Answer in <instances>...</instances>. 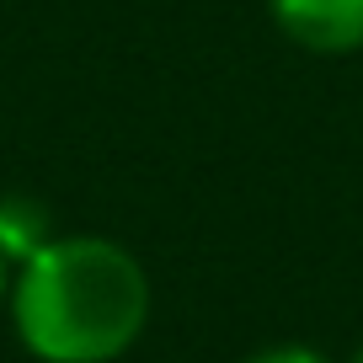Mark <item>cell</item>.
Listing matches in <instances>:
<instances>
[{"label":"cell","mask_w":363,"mask_h":363,"mask_svg":"<svg viewBox=\"0 0 363 363\" xmlns=\"http://www.w3.org/2000/svg\"><path fill=\"white\" fill-rule=\"evenodd\" d=\"M48 240H54V219H48V208L38 198H27V193L0 198V257L11 262V267L38 257Z\"/></svg>","instance_id":"cell-3"},{"label":"cell","mask_w":363,"mask_h":363,"mask_svg":"<svg viewBox=\"0 0 363 363\" xmlns=\"http://www.w3.org/2000/svg\"><path fill=\"white\" fill-rule=\"evenodd\" d=\"M352 363H363V347H358V358H352Z\"/></svg>","instance_id":"cell-6"},{"label":"cell","mask_w":363,"mask_h":363,"mask_svg":"<svg viewBox=\"0 0 363 363\" xmlns=\"http://www.w3.org/2000/svg\"><path fill=\"white\" fill-rule=\"evenodd\" d=\"M11 320L43 363H113L150 320V278L118 240L54 235L16 267Z\"/></svg>","instance_id":"cell-1"},{"label":"cell","mask_w":363,"mask_h":363,"mask_svg":"<svg viewBox=\"0 0 363 363\" xmlns=\"http://www.w3.org/2000/svg\"><path fill=\"white\" fill-rule=\"evenodd\" d=\"M251 363H326V358L310 352V347H272V352H262V358H251Z\"/></svg>","instance_id":"cell-4"},{"label":"cell","mask_w":363,"mask_h":363,"mask_svg":"<svg viewBox=\"0 0 363 363\" xmlns=\"http://www.w3.org/2000/svg\"><path fill=\"white\" fill-rule=\"evenodd\" d=\"M6 289H11V262L0 257V299H6Z\"/></svg>","instance_id":"cell-5"},{"label":"cell","mask_w":363,"mask_h":363,"mask_svg":"<svg viewBox=\"0 0 363 363\" xmlns=\"http://www.w3.org/2000/svg\"><path fill=\"white\" fill-rule=\"evenodd\" d=\"M272 16L310 54L363 48V0H272Z\"/></svg>","instance_id":"cell-2"}]
</instances>
